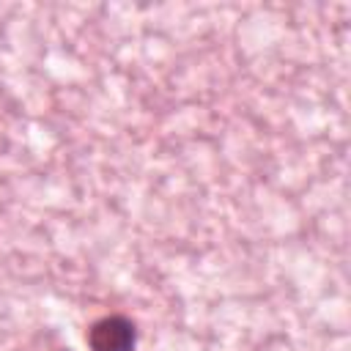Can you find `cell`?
Masks as SVG:
<instances>
[{
  "label": "cell",
  "instance_id": "6da1fadb",
  "mask_svg": "<svg viewBox=\"0 0 351 351\" xmlns=\"http://www.w3.org/2000/svg\"><path fill=\"white\" fill-rule=\"evenodd\" d=\"M88 348L90 351H134L137 346V326L132 318L112 313L101 315L88 326Z\"/></svg>",
  "mask_w": 351,
  "mask_h": 351
}]
</instances>
